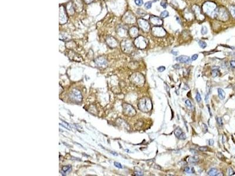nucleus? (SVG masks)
<instances>
[{
    "label": "nucleus",
    "mask_w": 235,
    "mask_h": 176,
    "mask_svg": "<svg viewBox=\"0 0 235 176\" xmlns=\"http://www.w3.org/2000/svg\"><path fill=\"white\" fill-rule=\"evenodd\" d=\"M138 108L142 112H149L152 109V103L151 100L147 97L141 98L138 101Z\"/></svg>",
    "instance_id": "1"
},
{
    "label": "nucleus",
    "mask_w": 235,
    "mask_h": 176,
    "mask_svg": "<svg viewBox=\"0 0 235 176\" xmlns=\"http://www.w3.org/2000/svg\"><path fill=\"white\" fill-rule=\"evenodd\" d=\"M202 7H203V11L206 14L215 18L217 8L216 4L215 3L211 2V1H208L203 5Z\"/></svg>",
    "instance_id": "2"
},
{
    "label": "nucleus",
    "mask_w": 235,
    "mask_h": 176,
    "mask_svg": "<svg viewBox=\"0 0 235 176\" xmlns=\"http://www.w3.org/2000/svg\"><path fill=\"white\" fill-rule=\"evenodd\" d=\"M132 83L138 86H142L145 83V78L142 74L139 72L133 73L129 78Z\"/></svg>",
    "instance_id": "3"
},
{
    "label": "nucleus",
    "mask_w": 235,
    "mask_h": 176,
    "mask_svg": "<svg viewBox=\"0 0 235 176\" xmlns=\"http://www.w3.org/2000/svg\"><path fill=\"white\" fill-rule=\"evenodd\" d=\"M229 15L227 10L224 7H217L215 18L222 21H226L229 19Z\"/></svg>",
    "instance_id": "4"
},
{
    "label": "nucleus",
    "mask_w": 235,
    "mask_h": 176,
    "mask_svg": "<svg viewBox=\"0 0 235 176\" xmlns=\"http://www.w3.org/2000/svg\"><path fill=\"white\" fill-rule=\"evenodd\" d=\"M69 98L74 102L80 103L82 100L83 96L81 91L77 89H73L69 93Z\"/></svg>",
    "instance_id": "5"
},
{
    "label": "nucleus",
    "mask_w": 235,
    "mask_h": 176,
    "mask_svg": "<svg viewBox=\"0 0 235 176\" xmlns=\"http://www.w3.org/2000/svg\"><path fill=\"white\" fill-rule=\"evenodd\" d=\"M123 113L124 115L128 117H133L136 114V111L135 108L132 105L124 103L122 104Z\"/></svg>",
    "instance_id": "6"
},
{
    "label": "nucleus",
    "mask_w": 235,
    "mask_h": 176,
    "mask_svg": "<svg viewBox=\"0 0 235 176\" xmlns=\"http://www.w3.org/2000/svg\"><path fill=\"white\" fill-rule=\"evenodd\" d=\"M134 45L138 48L144 49L148 45V40L142 36H137L134 41Z\"/></svg>",
    "instance_id": "7"
},
{
    "label": "nucleus",
    "mask_w": 235,
    "mask_h": 176,
    "mask_svg": "<svg viewBox=\"0 0 235 176\" xmlns=\"http://www.w3.org/2000/svg\"><path fill=\"white\" fill-rule=\"evenodd\" d=\"M120 46L123 52L126 54H130L134 49L133 44L129 39L123 40L120 44Z\"/></svg>",
    "instance_id": "8"
},
{
    "label": "nucleus",
    "mask_w": 235,
    "mask_h": 176,
    "mask_svg": "<svg viewBox=\"0 0 235 176\" xmlns=\"http://www.w3.org/2000/svg\"><path fill=\"white\" fill-rule=\"evenodd\" d=\"M137 22L139 27L142 29L145 32H149L150 30V24H149L147 20L143 18H139L137 20Z\"/></svg>",
    "instance_id": "9"
},
{
    "label": "nucleus",
    "mask_w": 235,
    "mask_h": 176,
    "mask_svg": "<svg viewBox=\"0 0 235 176\" xmlns=\"http://www.w3.org/2000/svg\"><path fill=\"white\" fill-rule=\"evenodd\" d=\"M94 62L96 66L100 68H105L107 67L108 64L106 59L104 56H100L96 58L94 61Z\"/></svg>",
    "instance_id": "10"
},
{
    "label": "nucleus",
    "mask_w": 235,
    "mask_h": 176,
    "mask_svg": "<svg viewBox=\"0 0 235 176\" xmlns=\"http://www.w3.org/2000/svg\"><path fill=\"white\" fill-rule=\"evenodd\" d=\"M152 34L155 36L157 37H162L166 35V31L160 26H157L152 28Z\"/></svg>",
    "instance_id": "11"
},
{
    "label": "nucleus",
    "mask_w": 235,
    "mask_h": 176,
    "mask_svg": "<svg viewBox=\"0 0 235 176\" xmlns=\"http://www.w3.org/2000/svg\"><path fill=\"white\" fill-rule=\"evenodd\" d=\"M193 11L195 16L197 20L200 21H203L205 20V16L203 14L201 11L200 8L198 5H194L193 7Z\"/></svg>",
    "instance_id": "12"
},
{
    "label": "nucleus",
    "mask_w": 235,
    "mask_h": 176,
    "mask_svg": "<svg viewBox=\"0 0 235 176\" xmlns=\"http://www.w3.org/2000/svg\"><path fill=\"white\" fill-rule=\"evenodd\" d=\"M123 21L127 24H132L135 22V17L132 12H128L123 17Z\"/></svg>",
    "instance_id": "13"
},
{
    "label": "nucleus",
    "mask_w": 235,
    "mask_h": 176,
    "mask_svg": "<svg viewBox=\"0 0 235 176\" xmlns=\"http://www.w3.org/2000/svg\"><path fill=\"white\" fill-rule=\"evenodd\" d=\"M67 15L66 11L63 7H60V23L61 24H64L67 21Z\"/></svg>",
    "instance_id": "14"
},
{
    "label": "nucleus",
    "mask_w": 235,
    "mask_h": 176,
    "mask_svg": "<svg viewBox=\"0 0 235 176\" xmlns=\"http://www.w3.org/2000/svg\"><path fill=\"white\" fill-rule=\"evenodd\" d=\"M68 58H70V59L72 60V61L81 62L82 60L81 56L78 54H76V52H74V51H71L70 52H69L68 54Z\"/></svg>",
    "instance_id": "15"
},
{
    "label": "nucleus",
    "mask_w": 235,
    "mask_h": 176,
    "mask_svg": "<svg viewBox=\"0 0 235 176\" xmlns=\"http://www.w3.org/2000/svg\"><path fill=\"white\" fill-rule=\"evenodd\" d=\"M150 21L153 25H155L156 26H160L163 24V21L161 20V18L155 15L150 16Z\"/></svg>",
    "instance_id": "16"
},
{
    "label": "nucleus",
    "mask_w": 235,
    "mask_h": 176,
    "mask_svg": "<svg viewBox=\"0 0 235 176\" xmlns=\"http://www.w3.org/2000/svg\"><path fill=\"white\" fill-rule=\"evenodd\" d=\"M106 43L110 48H115L118 45L116 40L112 36H109L106 39Z\"/></svg>",
    "instance_id": "17"
},
{
    "label": "nucleus",
    "mask_w": 235,
    "mask_h": 176,
    "mask_svg": "<svg viewBox=\"0 0 235 176\" xmlns=\"http://www.w3.org/2000/svg\"><path fill=\"white\" fill-rule=\"evenodd\" d=\"M138 33H139V30L136 26L130 28V29L129 30V34L132 38H136L138 36Z\"/></svg>",
    "instance_id": "18"
},
{
    "label": "nucleus",
    "mask_w": 235,
    "mask_h": 176,
    "mask_svg": "<svg viewBox=\"0 0 235 176\" xmlns=\"http://www.w3.org/2000/svg\"><path fill=\"white\" fill-rule=\"evenodd\" d=\"M176 60L178 62H180L181 63H188L190 61V58L188 56H178L176 58Z\"/></svg>",
    "instance_id": "19"
},
{
    "label": "nucleus",
    "mask_w": 235,
    "mask_h": 176,
    "mask_svg": "<svg viewBox=\"0 0 235 176\" xmlns=\"http://www.w3.org/2000/svg\"><path fill=\"white\" fill-rule=\"evenodd\" d=\"M199 158L196 156H190L188 157L187 159V161L189 163H195L199 161Z\"/></svg>",
    "instance_id": "20"
},
{
    "label": "nucleus",
    "mask_w": 235,
    "mask_h": 176,
    "mask_svg": "<svg viewBox=\"0 0 235 176\" xmlns=\"http://www.w3.org/2000/svg\"><path fill=\"white\" fill-rule=\"evenodd\" d=\"M217 92H218L219 98L221 100H223V99H225L226 96V93L223 89H220V88H219V89H217Z\"/></svg>",
    "instance_id": "21"
},
{
    "label": "nucleus",
    "mask_w": 235,
    "mask_h": 176,
    "mask_svg": "<svg viewBox=\"0 0 235 176\" xmlns=\"http://www.w3.org/2000/svg\"><path fill=\"white\" fill-rule=\"evenodd\" d=\"M183 133V132H182V129H181L180 127H177L174 131L175 135V136L177 138H178V139H179V137H180V136L182 135V134Z\"/></svg>",
    "instance_id": "22"
},
{
    "label": "nucleus",
    "mask_w": 235,
    "mask_h": 176,
    "mask_svg": "<svg viewBox=\"0 0 235 176\" xmlns=\"http://www.w3.org/2000/svg\"><path fill=\"white\" fill-rule=\"evenodd\" d=\"M217 174V169L215 168H212L208 172V174L209 176H215Z\"/></svg>",
    "instance_id": "23"
},
{
    "label": "nucleus",
    "mask_w": 235,
    "mask_h": 176,
    "mask_svg": "<svg viewBox=\"0 0 235 176\" xmlns=\"http://www.w3.org/2000/svg\"><path fill=\"white\" fill-rule=\"evenodd\" d=\"M185 171L187 173H195V169L194 168H190L189 167H186L185 168Z\"/></svg>",
    "instance_id": "24"
},
{
    "label": "nucleus",
    "mask_w": 235,
    "mask_h": 176,
    "mask_svg": "<svg viewBox=\"0 0 235 176\" xmlns=\"http://www.w3.org/2000/svg\"><path fill=\"white\" fill-rule=\"evenodd\" d=\"M198 44H199L200 47L202 49H205L207 46V44L205 41H201V40L198 41Z\"/></svg>",
    "instance_id": "25"
},
{
    "label": "nucleus",
    "mask_w": 235,
    "mask_h": 176,
    "mask_svg": "<svg viewBox=\"0 0 235 176\" xmlns=\"http://www.w3.org/2000/svg\"><path fill=\"white\" fill-rule=\"evenodd\" d=\"M229 11L230 12L231 15L235 19V5H232L230 7Z\"/></svg>",
    "instance_id": "26"
},
{
    "label": "nucleus",
    "mask_w": 235,
    "mask_h": 176,
    "mask_svg": "<svg viewBox=\"0 0 235 176\" xmlns=\"http://www.w3.org/2000/svg\"><path fill=\"white\" fill-rule=\"evenodd\" d=\"M208 28L206 26H203L202 27V29H201V34L203 35H205L207 34L208 33Z\"/></svg>",
    "instance_id": "27"
},
{
    "label": "nucleus",
    "mask_w": 235,
    "mask_h": 176,
    "mask_svg": "<svg viewBox=\"0 0 235 176\" xmlns=\"http://www.w3.org/2000/svg\"><path fill=\"white\" fill-rule=\"evenodd\" d=\"M152 6V4L151 1H148L144 5V7L146 10H149V9L151 8Z\"/></svg>",
    "instance_id": "28"
},
{
    "label": "nucleus",
    "mask_w": 235,
    "mask_h": 176,
    "mask_svg": "<svg viewBox=\"0 0 235 176\" xmlns=\"http://www.w3.org/2000/svg\"><path fill=\"white\" fill-rule=\"evenodd\" d=\"M137 12H138V14L139 15H141L142 16V17L145 16L147 14L146 12L145 11L142 10V9H138V10L137 11Z\"/></svg>",
    "instance_id": "29"
},
{
    "label": "nucleus",
    "mask_w": 235,
    "mask_h": 176,
    "mask_svg": "<svg viewBox=\"0 0 235 176\" xmlns=\"http://www.w3.org/2000/svg\"><path fill=\"white\" fill-rule=\"evenodd\" d=\"M219 74H220V73H219V70H217V69H214V70H212V76H213V78L216 77V76H218V75H219Z\"/></svg>",
    "instance_id": "30"
},
{
    "label": "nucleus",
    "mask_w": 235,
    "mask_h": 176,
    "mask_svg": "<svg viewBox=\"0 0 235 176\" xmlns=\"http://www.w3.org/2000/svg\"><path fill=\"white\" fill-rule=\"evenodd\" d=\"M71 170V166H64L62 167V171L65 173L68 171H70Z\"/></svg>",
    "instance_id": "31"
},
{
    "label": "nucleus",
    "mask_w": 235,
    "mask_h": 176,
    "mask_svg": "<svg viewBox=\"0 0 235 176\" xmlns=\"http://www.w3.org/2000/svg\"><path fill=\"white\" fill-rule=\"evenodd\" d=\"M169 16V12L167 11H163L160 13V17L166 18Z\"/></svg>",
    "instance_id": "32"
},
{
    "label": "nucleus",
    "mask_w": 235,
    "mask_h": 176,
    "mask_svg": "<svg viewBox=\"0 0 235 176\" xmlns=\"http://www.w3.org/2000/svg\"><path fill=\"white\" fill-rule=\"evenodd\" d=\"M135 3L136 5L140 7L144 4V1L143 0H135Z\"/></svg>",
    "instance_id": "33"
},
{
    "label": "nucleus",
    "mask_w": 235,
    "mask_h": 176,
    "mask_svg": "<svg viewBox=\"0 0 235 176\" xmlns=\"http://www.w3.org/2000/svg\"><path fill=\"white\" fill-rule=\"evenodd\" d=\"M228 174L229 176H233L235 174V171L232 168H228Z\"/></svg>",
    "instance_id": "34"
},
{
    "label": "nucleus",
    "mask_w": 235,
    "mask_h": 176,
    "mask_svg": "<svg viewBox=\"0 0 235 176\" xmlns=\"http://www.w3.org/2000/svg\"><path fill=\"white\" fill-rule=\"evenodd\" d=\"M196 100L198 102H200L201 101V100H202V98H201L199 92L197 93L196 96Z\"/></svg>",
    "instance_id": "35"
},
{
    "label": "nucleus",
    "mask_w": 235,
    "mask_h": 176,
    "mask_svg": "<svg viewBox=\"0 0 235 176\" xmlns=\"http://www.w3.org/2000/svg\"><path fill=\"white\" fill-rule=\"evenodd\" d=\"M185 103H186V105L187 106H188L189 108H191L192 107V103H191V102L189 100H186Z\"/></svg>",
    "instance_id": "36"
},
{
    "label": "nucleus",
    "mask_w": 235,
    "mask_h": 176,
    "mask_svg": "<svg viewBox=\"0 0 235 176\" xmlns=\"http://www.w3.org/2000/svg\"><path fill=\"white\" fill-rule=\"evenodd\" d=\"M199 150L201 152H206V151L208 150L209 149L208 147H200Z\"/></svg>",
    "instance_id": "37"
},
{
    "label": "nucleus",
    "mask_w": 235,
    "mask_h": 176,
    "mask_svg": "<svg viewBox=\"0 0 235 176\" xmlns=\"http://www.w3.org/2000/svg\"><path fill=\"white\" fill-rule=\"evenodd\" d=\"M114 165H115V167H116L118 168H122V166L121 165V164L118 162H114Z\"/></svg>",
    "instance_id": "38"
},
{
    "label": "nucleus",
    "mask_w": 235,
    "mask_h": 176,
    "mask_svg": "<svg viewBox=\"0 0 235 176\" xmlns=\"http://www.w3.org/2000/svg\"><path fill=\"white\" fill-rule=\"evenodd\" d=\"M167 3L166 2V1H161V2H160V5L162 6V7H163V8H166L167 7Z\"/></svg>",
    "instance_id": "39"
},
{
    "label": "nucleus",
    "mask_w": 235,
    "mask_h": 176,
    "mask_svg": "<svg viewBox=\"0 0 235 176\" xmlns=\"http://www.w3.org/2000/svg\"><path fill=\"white\" fill-rule=\"evenodd\" d=\"M202 125H203V132H204V133H207V132H208V126H207L206 125L205 123H203V124H202Z\"/></svg>",
    "instance_id": "40"
},
{
    "label": "nucleus",
    "mask_w": 235,
    "mask_h": 176,
    "mask_svg": "<svg viewBox=\"0 0 235 176\" xmlns=\"http://www.w3.org/2000/svg\"><path fill=\"white\" fill-rule=\"evenodd\" d=\"M135 175L138 176H141L144 175V174H143L142 172L140 171V170H139V171H135Z\"/></svg>",
    "instance_id": "41"
},
{
    "label": "nucleus",
    "mask_w": 235,
    "mask_h": 176,
    "mask_svg": "<svg viewBox=\"0 0 235 176\" xmlns=\"http://www.w3.org/2000/svg\"><path fill=\"white\" fill-rule=\"evenodd\" d=\"M217 124H218L219 126H222L223 123H222V118H220V117L217 118Z\"/></svg>",
    "instance_id": "42"
},
{
    "label": "nucleus",
    "mask_w": 235,
    "mask_h": 176,
    "mask_svg": "<svg viewBox=\"0 0 235 176\" xmlns=\"http://www.w3.org/2000/svg\"><path fill=\"white\" fill-rule=\"evenodd\" d=\"M165 69L166 68L165 66H161L160 67H159V68H158V70H159V72H163L165 70Z\"/></svg>",
    "instance_id": "43"
},
{
    "label": "nucleus",
    "mask_w": 235,
    "mask_h": 176,
    "mask_svg": "<svg viewBox=\"0 0 235 176\" xmlns=\"http://www.w3.org/2000/svg\"><path fill=\"white\" fill-rule=\"evenodd\" d=\"M198 55H197V54H195V55H193V56H192V61H195V60H196L197 59H198Z\"/></svg>",
    "instance_id": "44"
},
{
    "label": "nucleus",
    "mask_w": 235,
    "mask_h": 176,
    "mask_svg": "<svg viewBox=\"0 0 235 176\" xmlns=\"http://www.w3.org/2000/svg\"><path fill=\"white\" fill-rule=\"evenodd\" d=\"M209 144L210 146H213V144H214V140H212V139H210L209 140Z\"/></svg>",
    "instance_id": "45"
},
{
    "label": "nucleus",
    "mask_w": 235,
    "mask_h": 176,
    "mask_svg": "<svg viewBox=\"0 0 235 176\" xmlns=\"http://www.w3.org/2000/svg\"><path fill=\"white\" fill-rule=\"evenodd\" d=\"M230 65L232 67L235 68V61H230Z\"/></svg>",
    "instance_id": "46"
},
{
    "label": "nucleus",
    "mask_w": 235,
    "mask_h": 176,
    "mask_svg": "<svg viewBox=\"0 0 235 176\" xmlns=\"http://www.w3.org/2000/svg\"><path fill=\"white\" fill-rule=\"evenodd\" d=\"M84 1H85V2H86V3L90 4V2H92L94 0H84Z\"/></svg>",
    "instance_id": "47"
},
{
    "label": "nucleus",
    "mask_w": 235,
    "mask_h": 176,
    "mask_svg": "<svg viewBox=\"0 0 235 176\" xmlns=\"http://www.w3.org/2000/svg\"><path fill=\"white\" fill-rule=\"evenodd\" d=\"M171 52H172V54H173V55H175V56H176V55H178V52H176V51H172Z\"/></svg>",
    "instance_id": "48"
},
{
    "label": "nucleus",
    "mask_w": 235,
    "mask_h": 176,
    "mask_svg": "<svg viewBox=\"0 0 235 176\" xmlns=\"http://www.w3.org/2000/svg\"><path fill=\"white\" fill-rule=\"evenodd\" d=\"M71 10H74V8H73V7H72V5H71ZM66 10H67V11H68V12L69 13H70V9L67 8V9H66Z\"/></svg>",
    "instance_id": "49"
},
{
    "label": "nucleus",
    "mask_w": 235,
    "mask_h": 176,
    "mask_svg": "<svg viewBox=\"0 0 235 176\" xmlns=\"http://www.w3.org/2000/svg\"><path fill=\"white\" fill-rule=\"evenodd\" d=\"M111 153H112V154H115V156H118V154H116V153H115V152H111Z\"/></svg>",
    "instance_id": "50"
},
{
    "label": "nucleus",
    "mask_w": 235,
    "mask_h": 176,
    "mask_svg": "<svg viewBox=\"0 0 235 176\" xmlns=\"http://www.w3.org/2000/svg\"><path fill=\"white\" fill-rule=\"evenodd\" d=\"M234 88H235V87H234Z\"/></svg>",
    "instance_id": "51"
}]
</instances>
